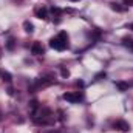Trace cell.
<instances>
[{
  "label": "cell",
  "instance_id": "52a82bcc",
  "mask_svg": "<svg viewBox=\"0 0 133 133\" xmlns=\"http://www.w3.org/2000/svg\"><path fill=\"white\" fill-rule=\"evenodd\" d=\"M111 9H115V11H118V12H124V11L127 9V6H122V5H119V3H111Z\"/></svg>",
  "mask_w": 133,
  "mask_h": 133
},
{
  "label": "cell",
  "instance_id": "6da1fadb",
  "mask_svg": "<svg viewBox=\"0 0 133 133\" xmlns=\"http://www.w3.org/2000/svg\"><path fill=\"white\" fill-rule=\"evenodd\" d=\"M68 36H66L65 31H62V33H59L57 37H53L51 40H50V46L53 48V50H57V51H64L66 46H68Z\"/></svg>",
  "mask_w": 133,
  "mask_h": 133
},
{
  "label": "cell",
  "instance_id": "7a4b0ae2",
  "mask_svg": "<svg viewBox=\"0 0 133 133\" xmlns=\"http://www.w3.org/2000/svg\"><path fill=\"white\" fill-rule=\"evenodd\" d=\"M64 99L68 101V102H71V104H74V102H77V101L82 99V96H81L79 93H65V95H64Z\"/></svg>",
  "mask_w": 133,
  "mask_h": 133
},
{
  "label": "cell",
  "instance_id": "8fae6325",
  "mask_svg": "<svg viewBox=\"0 0 133 133\" xmlns=\"http://www.w3.org/2000/svg\"><path fill=\"white\" fill-rule=\"evenodd\" d=\"M8 48H9V50H12V48H14V40H12V39H9V40H8Z\"/></svg>",
  "mask_w": 133,
  "mask_h": 133
},
{
  "label": "cell",
  "instance_id": "5bb4252c",
  "mask_svg": "<svg viewBox=\"0 0 133 133\" xmlns=\"http://www.w3.org/2000/svg\"><path fill=\"white\" fill-rule=\"evenodd\" d=\"M124 3H127V5H133V0H124Z\"/></svg>",
  "mask_w": 133,
  "mask_h": 133
},
{
  "label": "cell",
  "instance_id": "2e32d148",
  "mask_svg": "<svg viewBox=\"0 0 133 133\" xmlns=\"http://www.w3.org/2000/svg\"><path fill=\"white\" fill-rule=\"evenodd\" d=\"M71 2H77V0H71Z\"/></svg>",
  "mask_w": 133,
  "mask_h": 133
},
{
  "label": "cell",
  "instance_id": "8992f818",
  "mask_svg": "<svg viewBox=\"0 0 133 133\" xmlns=\"http://www.w3.org/2000/svg\"><path fill=\"white\" fill-rule=\"evenodd\" d=\"M122 43H124L125 48H129L130 51H133V39H130V37H124V39H122Z\"/></svg>",
  "mask_w": 133,
  "mask_h": 133
},
{
  "label": "cell",
  "instance_id": "9c48e42d",
  "mask_svg": "<svg viewBox=\"0 0 133 133\" xmlns=\"http://www.w3.org/2000/svg\"><path fill=\"white\" fill-rule=\"evenodd\" d=\"M23 28H25L26 33H33V30H34L33 23H30V22H25V23H23Z\"/></svg>",
  "mask_w": 133,
  "mask_h": 133
},
{
  "label": "cell",
  "instance_id": "9a60e30c",
  "mask_svg": "<svg viewBox=\"0 0 133 133\" xmlns=\"http://www.w3.org/2000/svg\"><path fill=\"white\" fill-rule=\"evenodd\" d=\"M129 28H130V30H133V23H130V25H129Z\"/></svg>",
  "mask_w": 133,
  "mask_h": 133
},
{
  "label": "cell",
  "instance_id": "3957f363",
  "mask_svg": "<svg viewBox=\"0 0 133 133\" xmlns=\"http://www.w3.org/2000/svg\"><path fill=\"white\" fill-rule=\"evenodd\" d=\"M31 53L34 56H42L43 54V46H42L40 42H34L33 46H31Z\"/></svg>",
  "mask_w": 133,
  "mask_h": 133
},
{
  "label": "cell",
  "instance_id": "7c38bea8",
  "mask_svg": "<svg viewBox=\"0 0 133 133\" xmlns=\"http://www.w3.org/2000/svg\"><path fill=\"white\" fill-rule=\"evenodd\" d=\"M51 12H53V14H61L62 11H61L59 8H51Z\"/></svg>",
  "mask_w": 133,
  "mask_h": 133
},
{
  "label": "cell",
  "instance_id": "277c9868",
  "mask_svg": "<svg viewBox=\"0 0 133 133\" xmlns=\"http://www.w3.org/2000/svg\"><path fill=\"white\" fill-rule=\"evenodd\" d=\"M115 127H116L118 130H121V132H129V130H130V125H129L125 121H122V119H118V121L115 122Z\"/></svg>",
  "mask_w": 133,
  "mask_h": 133
},
{
  "label": "cell",
  "instance_id": "5b68a950",
  "mask_svg": "<svg viewBox=\"0 0 133 133\" xmlns=\"http://www.w3.org/2000/svg\"><path fill=\"white\" fill-rule=\"evenodd\" d=\"M36 16L39 17V19H48V9L46 8H37L36 9Z\"/></svg>",
  "mask_w": 133,
  "mask_h": 133
},
{
  "label": "cell",
  "instance_id": "4fadbf2b",
  "mask_svg": "<svg viewBox=\"0 0 133 133\" xmlns=\"http://www.w3.org/2000/svg\"><path fill=\"white\" fill-rule=\"evenodd\" d=\"M61 73H62V76H64V77H66V76H68V74H70V73H68V71H66V70H62V71H61Z\"/></svg>",
  "mask_w": 133,
  "mask_h": 133
},
{
  "label": "cell",
  "instance_id": "30bf717a",
  "mask_svg": "<svg viewBox=\"0 0 133 133\" xmlns=\"http://www.w3.org/2000/svg\"><path fill=\"white\" fill-rule=\"evenodd\" d=\"M3 79H5L6 82H9V81H11V74H9V73H3Z\"/></svg>",
  "mask_w": 133,
  "mask_h": 133
},
{
  "label": "cell",
  "instance_id": "ba28073f",
  "mask_svg": "<svg viewBox=\"0 0 133 133\" xmlns=\"http://www.w3.org/2000/svg\"><path fill=\"white\" fill-rule=\"evenodd\" d=\"M115 85H116L121 91H125V90L129 88V84H125V82H115Z\"/></svg>",
  "mask_w": 133,
  "mask_h": 133
}]
</instances>
